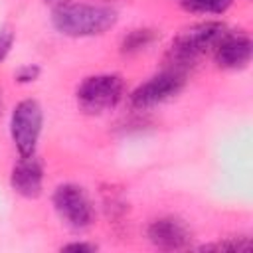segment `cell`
Returning <instances> with one entry per match:
<instances>
[{"label":"cell","instance_id":"obj_10","mask_svg":"<svg viewBox=\"0 0 253 253\" xmlns=\"http://www.w3.org/2000/svg\"><path fill=\"white\" fill-rule=\"evenodd\" d=\"M229 4L231 0H182V8L194 14H221Z\"/></svg>","mask_w":253,"mask_h":253},{"label":"cell","instance_id":"obj_9","mask_svg":"<svg viewBox=\"0 0 253 253\" xmlns=\"http://www.w3.org/2000/svg\"><path fill=\"white\" fill-rule=\"evenodd\" d=\"M249 57H251V42L247 36L225 34V38L215 47V61L225 69L245 67Z\"/></svg>","mask_w":253,"mask_h":253},{"label":"cell","instance_id":"obj_6","mask_svg":"<svg viewBox=\"0 0 253 253\" xmlns=\"http://www.w3.org/2000/svg\"><path fill=\"white\" fill-rule=\"evenodd\" d=\"M182 87H184V73H178V71L168 69V71H164L160 75H154L146 83H142L130 95V101L138 109L154 107V105H158V103L174 97L176 93H180Z\"/></svg>","mask_w":253,"mask_h":253},{"label":"cell","instance_id":"obj_16","mask_svg":"<svg viewBox=\"0 0 253 253\" xmlns=\"http://www.w3.org/2000/svg\"><path fill=\"white\" fill-rule=\"evenodd\" d=\"M49 2H61V0H49Z\"/></svg>","mask_w":253,"mask_h":253},{"label":"cell","instance_id":"obj_13","mask_svg":"<svg viewBox=\"0 0 253 253\" xmlns=\"http://www.w3.org/2000/svg\"><path fill=\"white\" fill-rule=\"evenodd\" d=\"M10 45H12V32L10 30H2L0 32V61L6 57Z\"/></svg>","mask_w":253,"mask_h":253},{"label":"cell","instance_id":"obj_4","mask_svg":"<svg viewBox=\"0 0 253 253\" xmlns=\"http://www.w3.org/2000/svg\"><path fill=\"white\" fill-rule=\"evenodd\" d=\"M40 128H42V109H40V105L32 99H26V101L18 103L14 113H12L10 130H12V138H14L22 156H32L34 154L36 142H38V136H40Z\"/></svg>","mask_w":253,"mask_h":253},{"label":"cell","instance_id":"obj_12","mask_svg":"<svg viewBox=\"0 0 253 253\" xmlns=\"http://www.w3.org/2000/svg\"><path fill=\"white\" fill-rule=\"evenodd\" d=\"M249 239H233V241H223V243H217V245H208V247H204V249H221V251H225V249H231V251H241V249H249Z\"/></svg>","mask_w":253,"mask_h":253},{"label":"cell","instance_id":"obj_7","mask_svg":"<svg viewBox=\"0 0 253 253\" xmlns=\"http://www.w3.org/2000/svg\"><path fill=\"white\" fill-rule=\"evenodd\" d=\"M148 239L160 249H182L190 243V229L176 217H160L150 223Z\"/></svg>","mask_w":253,"mask_h":253},{"label":"cell","instance_id":"obj_14","mask_svg":"<svg viewBox=\"0 0 253 253\" xmlns=\"http://www.w3.org/2000/svg\"><path fill=\"white\" fill-rule=\"evenodd\" d=\"M38 75V67H26L20 75H18V79L20 81H30V79H34Z\"/></svg>","mask_w":253,"mask_h":253},{"label":"cell","instance_id":"obj_8","mask_svg":"<svg viewBox=\"0 0 253 253\" xmlns=\"http://www.w3.org/2000/svg\"><path fill=\"white\" fill-rule=\"evenodd\" d=\"M12 188L26 198H36L42 192V166L32 156H22V160L12 170Z\"/></svg>","mask_w":253,"mask_h":253},{"label":"cell","instance_id":"obj_2","mask_svg":"<svg viewBox=\"0 0 253 253\" xmlns=\"http://www.w3.org/2000/svg\"><path fill=\"white\" fill-rule=\"evenodd\" d=\"M225 26L217 22L200 24L196 28L186 30L182 36L176 38V42L170 47L168 63L172 71L186 73V69L206 51L215 49L217 43L225 38Z\"/></svg>","mask_w":253,"mask_h":253},{"label":"cell","instance_id":"obj_3","mask_svg":"<svg viewBox=\"0 0 253 253\" xmlns=\"http://www.w3.org/2000/svg\"><path fill=\"white\" fill-rule=\"evenodd\" d=\"M123 97V81L119 75L87 77L77 89V101L87 113H101L115 107Z\"/></svg>","mask_w":253,"mask_h":253},{"label":"cell","instance_id":"obj_5","mask_svg":"<svg viewBox=\"0 0 253 253\" xmlns=\"http://www.w3.org/2000/svg\"><path fill=\"white\" fill-rule=\"evenodd\" d=\"M53 206L59 217L73 229H85L93 219L91 204L85 192L75 184H63L53 194Z\"/></svg>","mask_w":253,"mask_h":253},{"label":"cell","instance_id":"obj_1","mask_svg":"<svg viewBox=\"0 0 253 253\" xmlns=\"http://www.w3.org/2000/svg\"><path fill=\"white\" fill-rule=\"evenodd\" d=\"M115 22H117V12L105 6L59 4L53 12V26L61 34L73 38L103 34Z\"/></svg>","mask_w":253,"mask_h":253},{"label":"cell","instance_id":"obj_11","mask_svg":"<svg viewBox=\"0 0 253 253\" xmlns=\"http://www.w3.org/2000/svg\"><path fill=\"white\" fill-rule=\"evenodd\" d=\"M154 38H156V34H154L152 30H134L128 38H125V42H123V51H126V53L138 51V49L146 47Z\"/></svg>","mask_w":253,"mask_h":253},{"label":"cell","instance_id":"obj_15","mask_svg":"<svg viewBox=\"0 0 253 253\" xmlns=\"http://www.w3.org/2000/svg\"><path fill=\"white\" fill-rule=\"evenodd\" d=\"M63 249L65 251H95L93 245H85V243H71V245H65Z\"/></svg>","mask_w":253,"mask_h":253}]
</instances>
